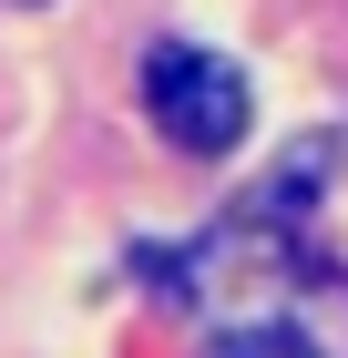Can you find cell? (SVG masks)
Returning a JSON list of instances; mask_svg holds the SVG:
<instances>
[{
	"label": "cell",
	"instance_id": "cell-1",
	"mask_svg": "<svg viewBox=\"0 0 348 358\" xmlns=\"http://www.w3.org/2000/svg\"><path fill=\"white\" fill-rule=\"evenodd\" d=\"M164 276H174V297L225 338V328H267V317H287V287H297L307 266H297V246L277 236V215L246 194L236 215H215Z\"/></svg>",
	"mask_w": 348,
	"mask_h": 358
},
{
	"label": "cell",
	"instance_id": "cell-2",
	"mask_svg": "<svg viewBox=\"0 0 348 358\" xmlns=\"http://www.w3.org/2000/svg\"><path fill=\"white\" fill-rule=\"evenodd\" d=\"M256 205L277 215V236L297 246L307 276H348V123L297 134L267 174H256Z\"/></svg>",
	"mask_w": 348,
	"mask_h": 358
},
{
	"label": "cell",
	"instance_id": "cell-3",
	"mask_svg": "<svg viewBox=\"0 0 348 358\" xmlns=\"http://www.w3.org/2000/svg\"><path fill=\"white\" fill-rule=\"evenodd\" d=\"M144 113H154V134L174 143V154H236L256 103H246V72H236V62L164 41V52L144 62Z\"/></svg>",
	"mask_w": 348,
	"mask_h": 358
},
{
	"label": "cell",
	"instance_id": "cell-4",
	"mask_svg": "<svg viewBox=\"0 0 348 358\" xmlns=\"http://www.w3.org/2000/svg\"><path fill=\"white\" fill-rule=\"evenodd\" d=\"M215 358H318V348H307L287 317H267V328H225V338H215Z\"/></svg>",
	"mask_w": 348,
	"mask_h": 358
}]
</instances>
